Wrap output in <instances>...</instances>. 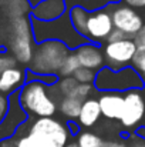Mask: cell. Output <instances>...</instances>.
Returning <instances> with one entry per match:
<instances>
[{
  "instance_id": "obj_1",
  "label": "cell",
  "mask_w": 145,
  "mask_h": 147,
  "mask_svg": "<svg viewBox=\"0 0 145 147\" xmlns=\"http://www.w3.org/2000/svg\"><path fill=\"white\" fill-rule=\"evenodd\" d=\"M30 22H31L33 37L36 45L48 40H55L64 43L71 51H74L77 47L88 42L73 29L68 11L53 22H40L33 17H30Z\"/></svg>"
},
{
  "instance_id": "obj_2",
  "label": "cell",
  "mask_w": 145,
  "mask_h": 147,
  "mask_svg": "<svg viewBox=\"0 0 145 147\" xmlns=\"http://www.w3.org/2000/svg\"><path fill=\"white\" fill-rule=\"evenodd\" d=\"M94 87L100 93L111 92L125 94L131 90H142L145 87V82L132 66L121 70L102 67L100 71H97Z\"/></svg>"
},
{
  "instance_id": "obj_3",
  "label": "cell",
  "mask_w": 145,
  "mask_h": 147,
  "mask_svg": "<svg viewBox=\"0 0 145 147\" xmlns=\"http://www.w3.org/2000/svg\"><path fill=\"white\" fill-rule=\"evenodd\" d=\"M19 101L29 116L51 117L57 111L55 98L51 96L48 86L36 80L26 82V84L19 90Z\"/></svg>"
},
{
  "instance_id": "obj_4",
  "label": "cell",
  "mask_w": 145,
  "mask_h": 147,
  "mask_svg": "<svg viewBox=\"0 0 145 147\" xmlns=\"http://www.w3.org/2000/svg\"><path fill=\"white\" fill-rule=\"evenodd\" d=\"M71 53L64 43L48 40L36 45L29 71L34 74H58L65 57Z\"/></svg>"
},
{
  "instance_id": "obj_5",
  "label": "cell",
  "mask_w": 145,
  "mask_h": 147,
  "mask_svg": "<svg viewBox=\"0 0 145 147\" xmlns=\"http://www.w3.org/2000/svg\"><path fill=\"white\" fill-rule=\"evenodd\" d=\"M27 133L43 147H65L70 139L67 126L53 117H37L29 126Z\"/></svg>"
},
{
  "instance_id": "obj_6",
  "label": "cell",
  "mask_w": 145,
  "mask_h": 147,
  "mask_svg": "<svg viewBox=\"0 0 145 147\" xmlns=\"http://www.w3.org/2000/svg\"><path fill=\"white\" fill-rule=\"evenodd\" d=\"M11 51L16 61L21 64H30L34 53V37L30 16L16 17L11 22Z\"/></svg>"
},
{
  "instance_id": "obj_7",
  "label": "cell",
  "mask_w": 145,
  "mask_h": 147,
  "mask_svg": "<svg viewBox=\"0 0 145 147\" xmlns=\"http://www.w3.org/2000/svg\"><path fill=\"white\" fill-rule=\"evenodd\" d=\"M137 51V45L132 39H124L114 43H105L102 47L105 67L111 70H121L130 67Z\"/></svg>"
},
{
  "instance_id": "obj_8",
  "label": "cell",
  "mask_w": 145,
  "mask_h": 147,
  "mask_svg": "<svg viewBox=\"0 0 145 147\" xmlns=\"http://www.w3.org/2000/svg\"><path fill=\"white\" fill-rule=\"evenodd\" d=\"M108 9L111 13L114 29L122 32L130 39H134V36L142 29L144 19L135 9L128 7L127 4H121V3L110 6Z\"/></svg>"
},
{
  "instance_id": "obj_9",
  "label": "cell",
  "mask_w": 145,
  "mask_h": 147,
  "mask_svg": "<svg viewBox=\"0 0 145 147\" xmlns=\"http://www.w3.org/2000/svg\"><path fill=\"white\" fill-rule=\"evenodd\" d=\"M9 113L6 119L0 123V144L6 140L13 139L17 130L29 121V114L20 106L19 92H14L9 96Z\"/></svg>"
},
{
  "instance_id": "obj_10",
  "label": "cell",
  "mask_w": 145,
  "mask_h": 147,
  "mask_svg": "<svg viewBox=\"0 0 145 147\" xmlns=\"http://www.w3.org/2000/svg\"><path fill=\"white\" fill-rule=\"evenodd\" d=\"M145 116V97L142 90H131L124 94V110L120 119L121 124L128 130H135Z\"/></svg>"
},
{
  "instance_id": "obj_11",
  "label": "cell",
  "mask_w": 145,
  "mask_h": 147,
  "mask_svg": "<svg viewBox=\"0 0 145 147\" xmlns=\"http://www.w3.org/2000/svg\"><path fill=\"white\" fill-rule=\"evenodd\" d=\"M112 30H114V24L108 7L90 11V17L87 22V40L90 43L101 45L108 39Z\"/></svg>"
},
{
  "instance_id": "obj_12",
  "label": "cell",
  "mask_w": 145,
  "mask_h": 147,
  "mask_svg": "<svg viewBox=\"0 0 145 147\" xmlns=\"http://www.w3.org/2000/svg\"><path fill=\"white\" fill-rule=\"evenodd\" d=\"M74 53L80 61V66L84 69H88L93 71H100L102 67H105L104 53L98 45L87 42V43L81 45L80 47H77L74 50Z\"/></svg>"
},
{
  "instance_id": "obj_13",
  "label": "cell",
  "mask_w": 145,
  "mask_h": 147,
  "mask_svg": "<svg viewBox=\"0 0 145 147\" xmlns=\"http://www.w3.org/2000/svg\"><path fill=\"white\" fill-rule=\"evenodd\" d=\"M98 104L101 110V116L108 120H120L124 110V96L122 93H100Z\"/></svg>"
},
{
  "instance_id": "obj_14",
  "label": "cell",
  "mask_w": 145,
  "mask_h": 147,
  "mask_svg": "<svg viewBox=\"0 0 145 147\" xmlns=\"http://www.w3.org/2000/svg\"><path fill=\"white\" fill-rule=\"evenodd\" d=\"M67 13V6L64 0H46L37 7L31 9L30 17L40 22H53Z\"/></svg>"
},
{
  "instance_id": "obj_15",
  "label": "cell",
  "mask_w": 145,
  "mask_h": 147,
  "mask_svg": "<svg viewBox=\"0 0 145 147\" xmlns=\"http://www.w3.org/2000/svg\"><path fill=\"white\" fill-rule=\"evenodd\" d=\"M26 70L19 67H11L0 73V93L1 94H11L19 92L26 84Z\"/></svg>"
},
{
  "instance_id": "obj_16",
  "label": "cell",
  "mask_w": 145,
  "mask_h": 147,
  "mask_svg": "<svg viewBox=\"0 0 145 147\" xmlns=\"http://www.w3.org/2000/svg\"><path fill=\"white\" fill-rule=\"evenodd\" d=\"M101 117V110L97 98H87L83 101L80 117H78V124L83 127H93Z\"/></svg>"
},
{
  "instance_id": "obj_17",
  "label": "cell",
  "mask_w": 145,
  "mask_h": 147,
  "mask_svg": "<svg viewBox=\"0 0 145 147\" xmlns=\"http://www.w3.org/2000/svg\"><path fill=\"white\" fill-rule=\"evenodd\" d=\"M67 11H68L73 29L80 36L87 39V22H88V17H90V11L86 10L84 7H81V6H74V7L68 9Z\"/></svg>"
},
{
  "instance_id": "obj_18",
  "label": "cell",
  "mask_w": 145,
  "mask_h": 147,
  "mask_svg": "<svg viewBox=\"0 0 145 147\" xmlns=\"http://www.w3.org/2000/svg\"><path fill=\"white\" fill-rule=\"evenodd\" d=\"M67 10L74 7V6H81L88 11H96V10H101V9H107L110 6L118 4L121 0H64Z\"/></svg>"
},
{
  "instance_id": "obj_19",
  "label": "cell",
  "mask_w": 145,
  "mask_h": 147,
  "mask_svg": "<svg viewBox=\"0 0 145 147\" xmlns=\"http://www.w3.org/2000/svg\"><path fill=\"white\" fill-rule=\"evenodd\" d=\"M81 106H83V101L73 97H63L61 101L58 103V109H60L61 114L65 116L68 119V121L70 120H73V121L78 120L80 111H81Z\"/></svg>"
},
{
  "instance_id": "obj_20",
  "label": "cell",
  "mask_w": 145,
  "mask_h": 147,
  "mask_svg": "<svg viewBox=\"0 0 145 147\" xmlns=\"http://www.w3.org/2000/svg\"><path fill=\"white\" fill-rule=\"evenodd\" d=\"M80 67H81V66H80V61H78L76 53L71 51V53L65 57V60L63 61V64H61L60 71H58L57 76H58L60 79H61V77H73V74H74Z\"/></svg>"
},
{
  "instance_id": "obj_21",
  "label": "cell",
  "mask_w": 145,
  "mask_h": 147,
  "mask_svg": "<svg viewBox=\"0 0 145 147\" xmlns=\"http://www.w3.org/2000/svg\"><path fill=\"white\" fill-rule=\"evenodd\" d=\"M77 144L80 147H102L104 140L91 131H81L77 137Z\"/></svg>"
},
{
  "instance_id": "obj_22",
  "label": "cell",
  "mask_w": 145,
  "mask_h": 147,
  "mask_svg": "<svg viewBox=\"0 0 145 147\" xmlns=\"http://www.w3.org/2000/svg\"><path fill=\"white\" fill-rule=\"evenodd\" d=\"M77 84L78 83H77V80L74 77H61V79H58L55 86H57L58 94H61L63 97H68L71 94V92L76 89Z\"/></svg>"
},
{
  "instance_id": "obj_23",
  "label": "cell",
  "mask_w": 145,
  "mask_h": 147,
  "mask_svg": "<svg viewBox=\"0 0 145 147\" xmlns=\"http://www.w3.org/2000/svg\"><path fill=\"white\" fill-rule=\"evenodd\" d=\"M131 66L138 71V74L141 76V79L145 82V46L137 47V51L134 54V59H132Z\"/></svg>"
},
{
  "instance_id": "obj_24",
  "label": "cell",
  "mask_w": 145,
  "mask_h": 147,
  "mask_svg": "<svg viewBox=\"0 0 145 147\" xmlns=\"http://www.w3.org/2000/svg\"><path fill=\"white\" fill-rule=\"evenodd\" d=\"M96 76H97V71L84 69V67H80V69L73 74V77H74V79L77 80V83H80V84H94Z\"/></svg>"
},
{
  "instance_id": "obj_25",
  "label": "cell",
  "mask_w": 145,
  "mask_h": 147,
  "mask_svg": "<svg viewBox=\"0 0 145 147\" xmlns=\"http://www.w3.org/2000/svg\"><path fill=\"white\" fill-rule=\"evenodd\" d=\"M93 90H94V84H80L78 83L68 97H73V98L80 100V101H84V100L90 98V94L93 93Z\"/></svg>"
},
{
  "instance_id": "obj_26",
  "label": "cell",
  "mask_w": 145,
  "mask_h": 147,
  "mask_svg": "<svg viewBox=\"0 0 145 147\" xmlns=\"http://www.w3.org/2000/svg\"><path fill=\"white\" fill-rule=\"evenodd\" d=\"M14 144H16V147H43L33 136H30L29 133L17 137L14 140Z\"/></svg>"
},
{
  "instance_id": "obj_27",
  "label": "cell",
  "mask_w": 145,
  "mask_h": 147,
  "mask_svg": "<svg viewBox=\"0 0 145 147\" xmlns=\"http://www.w3.org/2000/svg\"><path fill=\"white\" fill-rule=\"evenodd\" d=\"M17 61L13 56H0V73H3L7 69L16 67Z\"/></svg>"
},
{
  "instance_id": "obj_28",
  "label": "cell",
  "mask_w": 145,
  "mask_h": 147,
  "mask_svg": "<svg viewBox=\"0 0 145 147\" xmlns=\"http://www.w3.org/2000/svg\"><path fill=\"white\" fill-rule=\"evenodd\" d=\"M9 96L1 94L0 93V123L6 119L7 113H9Z\"/></svg>"
},
{
  "instance_id": "obj_29",
  "label": "cell",
  "mask_w": 145,
  "mask_h": 147,
  "mask_svg": "<svg viewBox=\"0 0 145 147\" xmlns=\"http://www.w3.org/2000/svg\"><path fill=\"white\" fill-rule=\"evenodd\" d=\"M124 39H130V37H128V36H125L122 32H120V30L114 29V30L111 32V34L108 36V39L105 40V43H114V42H120V40H124Z\"/></svg>"
},
{
  "instance_id": "obj_30",
  "label": "cell",
  "mask_w": 145,
  "mask_h": 147,
  "mask_svg": "<svg viewBox=\"0 0 145 147\" xmlns=\"http://www.w3.org/2000/svg\"><path fill=\"white\" fill-rule=\"evenodd\" d=\"M127 146L128 147H145V140L141 139V137H138V136L134 133V134H131V136L128 137Z\"/></svg>"
},
{
  "instance_id": "obj_31",
  "label": "cell",
  "mask_w": 145,
  "mask_h": 147,
  "mask_svg": "<svg viewBox=\"0 0 145 147\" xmlns=\"http://www.w3.org/2000/svg\"><path fill=\"white\" fill-rule=\"evenodd\" d=\"M134 43L137 45V47H141V46H145V24L142 26V29L134 36Z\"/></svg>"
},
{
  "instance_id": "obj_32",
  "label": "cell",
  "mask_w": 145,
  "mask_h": 147,
  "mask_svg": "<svg viewBox=\"0 0 145 147\" xmlns=\"http://www.w3.org/2000/svg\"><path fill=\"white\" fill-rule=\"evenodd\" d=\"M67 129H68V131H70V136H76V134H80L81 131V126L77 123V121H73V120H70L68 123H67Z\"/></svg>"
},
{
  "instance_id": "obj_33",
  "label": "cell",
  "mask_w": 145,
  "mask_h": 147,
  "mask_svg": "<svg viewBox=\"0 0 145 147\" xmlns=\"http://www.w3.org/2000/svg\"><path fill=\"white\" fill-rule=\"evenodd\" d=\"M128 7H132V9H140V7H144L145 0H122Z\"/></svg>"
},
{
  "instance_id": "obj_34",
  "label": "cell",
  "mask_w": 145,
  "mask_h": 147,
  "mask_svg": "<svg viewBox=\"0 0 145 147\" xmlns=\"http://www.w3.org/2000/svg\"><path fill=\"white\" fill-rule=\"evenodd\" d=\"M102 147H128V146H127V143H124V142H117V140H107V142H104Z\"/></svg>"
},
{
  "instance_id": "obj_35",
  "label": "cell",
  "mask_w": 145,
  "mask_h": 147,
  "mask_svg": "<svg viewBox=\"0 0 145 147\" xmlns=\"http://www.w3.org/2000/svg\"><path fill=\"white\" fill-rule=\"evenodd\" d=\"M135 134H137L138 137H141V139H144L145 140V127L144 126H141V127L135 129Z\"/></svg>"
},
{
  "instance_id": "obj_36",
  "label": "cell",
  "mask_w": 145,
  "mask_h": 147,
  "mask_svg": "<svg viewBox=\"0 0 145 147\" xmlns=\"http://www.w3.org/2000/svg\"><path fill=\"white\" fill-rule=\"evenodd\" d=\"M43 1H46V0H27V3H29V6H30L31 9L37 7V6H39V4H41Z\"/></svg>"
},
{
  "instance_id": "obj_37",
  "label": "cell",
  "mask_w": 145,
  "mask_h": 147,
  "mask_svg": "<svg viewBox=\"0 0 145 147\" xmlns=\"http://www.w3.org/2000/svg\"><path fill=\"white\" fill-rule=\"evenodd\" d=\"M0 147H16V144H14V140H13V139H10V140L3 142V143L0 144Z\"/></svg>"
},
{
  "instance_id": "obj_38",
  "label": "cell",
  "mask_w": 145,
  "mask_h": 147,
  "mask_svg": "<svg viewBox=\"0 0 145 147\" xmlns=\"http://www.w3.org/2000/svg\"><path fill=\"white\" fill-rule=\"evenodd\" d=\"M65 147H80V146L77 144V142H71V143H67Z\"/></svg>"
},
{
  "instance_id": "obj_39",
  "label": "cell",
  "mask_w": 145,
  "mask_h": 147,
  "mask_svg": "<svg viewBox=\"0 0 145 147\" xmlns=\"http://www.w3.org/2000/svg\"><path fill=\"white\" fill-rule=\"evenodd\" d=\"M144 127H145V116H144Z\"/></svg>"
},
{
  "instance_id": "obj_40",
  "label": "cell",
  "mask_w": 145,
  "mask_h": 147,
  "mask_svg": "<svg viewBox=\"0 0 145 147\" xmlns=\"http://www.w3.org/2000/svg\"><path fill=\"white\" fill-rule=\"evenodd\" d=\"M144 7H145V4H144Z\"/></svg>"
}]
</instances>
